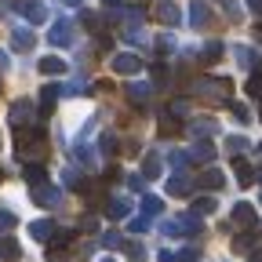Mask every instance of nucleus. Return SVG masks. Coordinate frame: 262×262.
Segmentation results:
<instances>
[{"mask_svg": "<svg viewBox=\"0 0 262 262\" xmlns=\"http://www.w3.org/2000/svg\"><path fill=\"white\" fill-rule=\"evenodd\" d=\"M233 222L237 226H255V208L251 204H237L233 208Z\"/></svg>", "mask_w": 262, "mask_h": 262, "instance_id": "nucleus-15", "label": "nucleus"}, {"mask_svg": "<svg viewBox=\"0 0 262 262\" xmlns=\"http://www.w3.org/2000/svg\"><path fill=\"white\" fill-rule=\"evenodd\" d=\"M48 262H70V251L62 244H55V248H48Z\"/></svg>", "mask_w": 262, "mask_h": 262, "instance_id": "nucleus-33", "label": "nucleus"}, {"mask_svg": "<svg viewBox=\"0 0 262 262\" xmlns=\"http://www.w3.org/2000/svg\"><path fill=\"white\" fill-rule=\"evenodd\" d=\"M91 91V84L88 80H73V84H66V95H88Z\"/></svg>", "mask_w": 262, "mask_h": 262, "instance_id": "nucleus-38", "label": "nucleus"}, {"mask_svg": "<svg viewBox=\"0 0 262 262\" xmlns=\"http://www.w3.org/2000/svg\"><path fill=\"white\" fill-rule=\"evenodd\" d=\"M215 208H219V201H215V196H201V201L193 204V215H211Z\"/></svg>", "mask_w": 262, "mask_h": 262, "instance_id": "nucleus-26", "label": "nucleus"}, {"mask_svg": "<svg viewBox=\"0 0 262 262\" xmlns=\"http://www.w3.org/2000/svg\"><path fill=\"white\" fill-rule=\"evenodd\" d=\"M102 262H113V258H102Z\"/></svg>", "mask_w": 262, "mask_h": 262, "instance_id": "nucleus-54", "label": "nucleus"}, {"mask_svg": "<svg viewBox=\"0 0 262 262\" xmlns=\"http://www.w3.org/2000/svg\"><path fill=\"white\" fill-rule=\"evenodd\" d=\"M127 258H131V262H146V258H149V251H146L142 244H127Z\"/></svg>", "mask_w": 262, "mask_h": 262, "instance_id": "nucleus-32", "label": "nucleus"}, {"mask_svg": "<svg viewBox=\"0 0 262 262\" xmlns=\"http://www.w3.org/2000/svg\"><path fill=\"white\" fill-rule=\"evenodd\" d=\"M168 193H171V196H186V193H189V182H186L182 175H175V179L168 182Z\"/></svg>", "mask_w": 262, "mask_h": 262, "instance_id": "nucleus-28", "label": "nucleus"}, {"mask_svg": "<svg viewBox=\"0 0 262 262\" xmlns=\"http://www.w3.org/2000/svg\"><path fill=\"white\" fill-rule=\"evenodd\" d=\"M258 182H262V171H258Z\"/></svg>", "mask_w": 262, "mask_h": 262, "instance_id": "nucleus-53", "label": "nucleus"}, {"mask_svg": "<svg viewBox=\"0 0 262 262\" xmlns=\"http://www.w3.org/2000/svg\"><path fill=\"white\" fill-rule=\"evenodd\" d=\"M127 98H131V102H146V98H149V84L146 80H131L127 84Z\"/></svg>", "mask_w": 262, "mask_h": 262, "instance_id": "nucleus-14", "label": "nucleus"}, {"mask_svg": "<svg viewBox=\"0 0 262 262\" xmlns=\"http://www.w3.org/2000/svg\"><path fill=\"white\" fill-rule=\"evenodd\" d=\"M189 157H193V160H201V164H208V160H211V157H215V146H211V142H204V139H201V142H196V146H193V149H189Z\"/></svg>", "mask_w": 262, "mask_h": 262, "instance_id": "nucleus-16", "label": "nucleus"}, {"mask_svg": "<svg viewBox=\"0 0 262 262\" xmlns=\"http://www.w3.org/2000/svg\"><path fill=\"white\" fill-rule=\"evenodd\" d=\"M233 168H237V182H241V186H251V182H255V171L248 168V164H244V160H237V164H233Z\"/></svg>", "mask_w": 262, "mask_h": 262, "instance_id": "nucleus-27", "label": "nucleus"}, {"mask_svg": "<svg viewBox=\"0 0 262 262\" xmlns=\"http://www.w3.org/2000/svg\"><path fill=\"white\" fill-rule=\"evenodd\" d=\"M98 149H102V153H113V149H117V135H110V131H106L102 142H98Z\"/></svg>", "mask_w": 262, "mask_h": 262, "instance_id": "nucleus-43", "label": "nucleus"}, {"mask_svg": "<svg viewBox=\"0 0 262 262\" xmlns=\"http://www.w3.org/2000/svg\"><path fill=\"white\" fill-rule=\"evenodd\" d=\"M233 117H237V120H241V124H248V117H251V113H248V110H244V106H241V102H237V106H233Z\"/></svg>", "mask_w": 262, "mask_h": 262, "instance_id": "nucleus-48", "label": "nucleus"}, {"mask_svg": "<svg viewBox=\"0 0 262 262\" xmlns=\"http://www.w3.org/2000/svg\"><path fill=\"white\" fill-rule=\"evenodd\" d=\"M70 40H73V26H70V22H55V26L48 29V44H51V48H66Z\"/></svg>", "mask_w": 262, "mask_h": 262, "instance_id": "nucleus-5", "label": "nucleus"}, {"mask_svg": "<svg viewBox=\"0 0 262 262\" xmlns=\"http://www.w3.org/2000/svg\"><path fill=\"white\" fill-rule=\"evenodd\" d=\"M18 15L29 18V22H48V8L40 4V0H22V4H18Z\"/></svg>", "mask_w": 262, "mask_h": 262, "instance_id": "nucleus-7", "label": "nucleus"}, {"mask_svg": "<svg viewBox=\"0 0 262 262\" xmlns=\"http://www.w3.org/2000/svg\"><path fill=\"white\" fill-rule=\"evenodd\" d=\"M233 51H237V62L244 66V70H255V66H258V55H255L251 48H244V44H237Z\"/></svg>", "mask_w": 262, "mask_h": 262, "instance_id": "nucleus-18", "label": "nucleus"}, {"mask_svg": "<svg viewBox=\"0 0 262 262\" xmlns=\"http://www.w3.org/2000/svg\"><path fill=\"white\" fill-rule=\"evenodd\" d=\"M160 175V157L157 153H149L146 157V164H142V179H157Z\"/></svg>", "mask_w": 262, "mask_h": 262, "instance_id": "nucleus-24", "label": "nucleus"}, {"mask_svg": "<svg viewBox=\"0 0 262 262\" xmlns=\"http://www.w3.org/2000/svg\"><path fill=\"white\" fill-rule=\"evenodd\" d=\"M248 8H251V11H258V15H262V0H248Z\"/></svg>", "mask_w": 262, "mask_h": 262, "instance_id": "nucleus-50", "label": "nucleus"}, {"mask_svg": "<svg viewBox=\"0 0 262 262\" xmlns=\"http://www.w3.org/2000/svg\"><path fill=\"white\" fill-rule=\"evenodd\" d=\"M127 40H131V44H142V40H146V33H142V29H135V26H131V29H127Z\"/></svg>", "mask_w": 262, "mask_h": 262, "instance_id": "nucleus-45", "label": "nucleus"}, {"mask_svg": "<svg viewBox=\"0 0 262 262\" xmlns=\"http://www.w3.org/2000/svg\"><path fill=\"white\" fill-rule=\"evenodd\" d=\"M33 201H37L40 208H55L62 201V189L51 186V182H40V186H33Z\"/></svg>", "mask_w": 262, "mask_h": 262, "instance_id": "nucleus-4", "label": "nucleus"}, {"mask_svg": "<svg viewBox=\"0 0 262 262\" xmlns=\"http://www.w3.org/2000/svg\"><path fill=\"white\" fill-rule=\"evenodd\" d=\"M226 149H229V153H244V149H248V139H241V135H233V139H229V142H226Z\"/></svg>", "mask_w": 262, "mask_h": 262, "instance_id": "nucleus-40", "label": "nucleus"}, {"mask_svg": "<svg viewBox=\"0 0 262 262\" xmlns=\"http://www.w3.org/2000/svg\"><path fill=\"white\" fill-rule=\"evenodd\" d=\"M189 113V102H186V98H175V102H171V117H186Z\"/></svg>", "mask_w": 262, "mask_h": 262, "instance_id": "nucleus-42", "label": "nucleus"}, {"mask_svg": "<svg viewBox=\"0 0 262 262\" xmlns=\"http://www.w3.org/2000/svg\"><path fill=\"white\" fill-rule=\"evenodd\" d=\"M37 70H40L44 77H62V73H66V62H62V58H55V55H48V58H40Z\"/></svg>", "mask_w": 262, "mask_h": 262, "instance_id": "nucleus-11", "label": "nucleus"}, {"mask_svg": "<svg viewBox=\"0 0 262 262\" xmlns=\"http://www.w3.org/2000/svg\"><path fill=\"white\" fill-rule=\"evenodd\" d=\"M222 182H226V179H222V171H219V168H208V171L201 175V186H208V189H219Z\"/></svg>", "mask_w": 262, "mask_h": 262, "instance_id": "nucleus-23", "label": "nucleus"}, {"mask_svg": "<svg viewBox=\"0 0 262 262\" xmlns=\"http://www.w3.org/2000/svg\"><path fill=\"white\" fill-rule=\"evenodd\" d=\"M102 4H117V0H102Z\"/></svg>", "mask_w": 262, "mask_h": 262, "instance_id": "nucleus-52", "label": "nucleus"}, {"mask_svg": "<svg viewBox=\"0 0 262 262\" xmlns=\"http://www.w3.org/2000/svg\"><path fill=\"white\" fill-rule=\"evenodd\" d=\"M127 229H131V233H146V229H149V215H139V219H131V222H127Z\"/></svg>", "mask_w": 262, "mask_h": 262, "instance_id": "nucleus-34", "label": "nucleus"}, {"mask_svg": "<svg viewBox=\"0 0 262 262\" xmlns=\"http://www.w3.org/2000/svg\"><path fill=\"white\" fill-rule=\"evenodd\" d=\"M222 8L229 11V18H241V4H237V0H222Z\"/></svg>", "mask_w": 262, "mask_h": 262, "instance_id": "nucleus-44", "label": "nucleus"}, {"mask_svg": "<svg viewBox=\"0 0 262 262\" xmlns=\"http://www.w3.org/2000/svg\"><path fill=\"white\" fill-rule=\"evenodd\" d=\"M193 91L201 98H211V102H226L233 88H229V80H222V77H201V80H193Z\"/></svg>", "mask_w": 262, "mask_h": 262, "instance_id": "nucleus-2", "label": "nucleus"}, {"mask_svg": "<svg viewBox=\"0 0 262 262\" xmlns=\"http://www.w3.org/2000/svg\"><path fill=\"white\" fill-rule=\"evenodd\" d=\"M153 48H157V55H171L179 44H175V37H171V33H160V37L153 40Z\"/></svg>", "mask_w": 262, "mask_h": 262, "instance_id": "nucleus-22", "label": "nucleus"}, {"mask_svg": "<svg viewBox=\"0 0 262 262\" xmlns=\"http://www.w3.org/2000/svg\"><path fill=\"white\" fill-rule=\"evenodd\" d=\"M15 226V215L11 211H0V229H11Z\"/></svg>", "mask_w": 262, "mask_h": 262, "instance_id": "nucleus-46", "label": "nucleus"}, {"mask_svg": "<svg viewBox=\"0 0 262 262\" xmlns=\"http://www.w3.org/2000/svg\"><path fill=\"white\" fill-rule=\"evenodd\" d=\"M186 164H189V153L175 149V153H171V168H175V171H186Z\"/></svg>", "mask_w": 262, "mask_h": 262, "instance_id": "nucleus-37", "label": "nucleus"}, {"mask_svg": "<svg viewBox=\"0 0 262 262\" xmlns=\"http://www.w3.org/2000/svg\"><path fill=\"white\" fill-rule=\"evenodd\" d=\"M208 22H211V11H208V4H204V0H193V8H189V26L204 29Z\"/></svg>", "mask_w": 262, "mask_h": 262, "instance_id": "nucleus-10", "label": "nucleus"}, {"mask_svg": "<svg viewBox=\"0 0 262 262\" xmlns=\"http://www.w3.org/2000/svg\"><path fill=\"white\" fill-rule=\"evenodd\" d=\"M110 18H120V22H142V11L139 8H110Z\"/></svg>", "mask_w": 262, "mask_h": 262, "instance_id": "nucleus-13", "label": "nucleus"}, {"mask_svg": "<svg viewBox=\"0 0 262 262\" xmlns=\"http://www.w3.org/2000/svg\"><path fill=\"white\" fill-rule=\"evenodd\" d=\"M248 95H251V98H262V73H251V80H248Z\"/></svg>", "mask_w": 262, "mask_h": 262, "instance_id": "nucleus-36", "label": "nucleus"}, {"mask_svg": "<svg viewBox=\"0 0 262 262\" xmlns=\"http://www.w3.org/2000/svg\"><path fill=\"white\" fill-rule=\"evenodd\" d=\"M58 4H66V8H80L84 0H58Z\"/></svg>", "mask_w": 262, "mask_h": 262, "instance_id": "nucleus-51", "label": "nucleus"}, {"mask_svg": "<svg viewBox=\"0 0 262 262\" xmlns=\"http://www.w3.org/2000/svg\"><path fill=\"white\" fill-rule=\"evenodd\" d=\"M62 182H66V186H80V175H77V171L70 168V171H66V175H62Z\"/></svg>", "mask_w": 262, "mask_h": 262, "instance_id": "nucleus-47", "label": "nucleus"}, {"mask_svg": "<svg viewBox=\"0 0 262 262\" xmlns=\"http://www.w3.org/2000/svg\"><path fill=\"white\" fill-rule=\"evenodd\" d=\"M157 18H160L164 26H179V22H182V11L171 4V0H160V4H157Z\"/></svg>", "mask_w": 262, "mask_h": 262, "instance_id": "nucleus-9", "label": "nucleus"}, {"mask_svg": "<svg viewBox=\"0 0 262 262\" xmlns=\"http://www.w3.org/2000/svg\"><path fill=\"white\" fill-rule=\"evenodd\" d=\"M106 211H110V219H124L131 211V201H127V196H117V201L106 204Z\"/></svg>", "mask_w": 262, "mask_h": 262, "instance_id": "nucleus-19", "label": "nucleus"}, {"mask_svg": "<svg viewBox=\"0 0 262 262\" xmlns=\"http://www.w3.org/2000/svg\"><path fill=\"white\" fill-rule=\"evenodd\" d=\"M37 106L29 102V98H18V102H11V110H8V120H11V127H33V120H37Z\"/></svg>", "mask_w": 262, "mask_h": 262, "instance_id": "nucleus-3", "label": "nucleus"}, {"mask_svg": "<svg viewBox=\"0 0 262 262\" xmlns=\"http://www.w3.org/2000/svg\"><path fill=\"white\" fill-rule=\"evenodd\" d=\"M124 241H120V233L117 229H110V233H102V248H120Z\"/></svg>", "mask_w": 262, "mask_h": 262, "instance_id": "nucleus-41", "label": "nucleus"}, {"mask_svg": "<svg viewBox=\"0 0 262 262\" xmlns=\"http://www.w3.org/2000/svg\"><path fill=\"white\" fill-rule=\"evenodd\" d=\"M11 44H15V48H33V44H37V37H33V29H22V26H18V29L11 33Z\"/></svg>", "mask_w": 262, "mask_h": 262, "instance_id": "nucleus-20", "label": "nucleus"}, {"mask_svg": "<svg viewBox=\"0 0 262 262\" xmlns=\"http://www.w3.org/2000/svg\"><path fill=\"white\" fill-rule=\"evenodd\" d=\"M258 201H262V196H258Z\"/></svg>", "mask_w": 262, "mask_h": 262, "instance_id": "nucleus-56", "label": "nucleus"}, {"mask_svg": "<svg viewBox=\"0 0 262 262\" xmlns=\"http://www.w3.org/2000/svg\"><path fill=\"white\" fill-rule=\"evenodd\" d=\"M73 157H77V160H84V164H88V168H91V164H95V157H91V149H88L84 142H77V146H73Z\"/></svg>", "mask_w": 262, "mask_h": 262, "instance_id": "nucleus-35", "label": "nucleus"}, {"mask_svg": "<svg viewBox=\"0 0 262 262\" xmlns=\"http://www.w3.org/2000/svg\"><path fill=\"white\" fill-rule=\"evenodd\" d=\"M18 255H22V248H18L15 237H4V241H0V258H4V262H15Z\"/></svg>", "mask_w": 262, "mask_h": 262, "instance_id": "nucleus-12", "label": "nucleus"}, {"mask_svg": "<svg viewBox=\"0 0 262 262\" xmlns=\"http://www.w3.org/2000/svg\"><path fill=\"white\" fill-rule=\"evenodd\" d=\"M22 175H26V182H29V186H40V182H48V175H44V168H40V164H26V168H22Z\"/></svg>", "mask_w": 262, "mask_h": 262, "instance_id": "nucleus-17", "label": "nucleus"}, {"mask_svg": "<svg viewBox=\"0 0 262 262\" xmlns=\"http://www.w3.org/2000/svg\"><path fill=\"white\" fill-rule=\"evenodd\" d=\"M160 208H164V204H160V196H153V193L142 196V211H146V215H160Z\"/></svg>", "mask_w": 262, "mask_h": 262, "instance_id": "nucleus-29", "label": "nucleus"}, {"mask_svg": "<svg viewBox=\"0 0 262 262\" xmlns=\"http://www.w3.org/2000/svg\"><path fill=\"white\" fill-rule=\"evenodd\" d=\"M258 153H262V146H258Z\"/></svg>", "mask_w": 262, "mask_h": 262, "instance_id": "nucleus-55", "label": "nucleus"}, {"mask_svg": "<svg viewBox=\"0 0 262 262\" xmlns=\"http://www.w3.org/2000/svg\"><path fill=\"white\" fill-rule=\"evenodd\" d=\"M8 70H11V58H8L4 51H0V73H8Z\"/></svg>", "mask_w": 262, "mask_h": 262, "instance_id": "nucleus-49", "label": "nucleus"}, {"mask_svg": "<svg viewBox=\"0 0 262 262\" xmlns=\"http://www.w3.org/2000/svg\"><path fill=\"white\" fill-rule=\"evenodd\" d=\"M55 98H58V88H51V84H48V88H44V91H40V106H44V110H40V113H48V110H51V106H55Z\"/></svg>", "mask_w": 262, "mask_h": 262, "instance_id": "nucleus-30", "label": "nucleus"}, {"mask_svg": "<svg viewBox=\"0 0 262 262\" xmlns=\"http://www.w3.org/2000/svg\"><path fill=\"white\" fill-rule=\"evenodd\" d=\"M44 157H48V139H44V131H26V135L18 139V160L40 164Z\"/></svg>", "mask_w": 262, "mask_h": 262, "instance_id": "nucleus-1", "label": "nucleus"}, {"mask_svg": "<svg viewBox=\"0 0 262 262\" xmlns=\"http://www.w3.org/2000/svg\"><path fill=\"white\" fill-rule=\"evenodd\" d=\"M201 258V251L196 248H182V251H175V262H196Z\"/></svg>", "mask_w": 262, "mask_h": 262, "instance_id": "nucleus-39", "label": "nucleus"}, {"mask_svg": "<svg viewBox=\"0 0 262 262\" xmlns=\"http://www.w3.org/2000/svg\"><path fill=\"white\" fill-rule=\"evenodd\" d=\"M29 237H33V241H55L58 229H55L51 219H37V222H29Z\"/></svg>", "mask_w": 262, "mask_h": 262, "instance_id": "nucleus-6", "label": "nucleus"}, {"mask_svg": "<svg viewBox=\"0 0 262 262\" xmlns=\"http://www.w3.org/2000/svg\"><path fill=\"white\" fill-rule=\"evenodd\" d=\"M189 131H193V135H215L219 124H215V120H193V124H189Z\"/></svg>", "mask_w": 262, "mask_h": 262, "instance_id": "nucleus-25", "label": "nucleus"}, {"mask_svg": "<svg viewBox=\"0 0 262 262\" xmlns=\"http://www.w3.org/2000/svg\"><path fill=\"white\" fill-rule=\"evenodd\" d=\"M110 70H113V73H139L142 62H139V55H117V58L110 62Z\"/></svg>", "mask_w": 262, "mask_h": 262, "instance_id": "nucleus-8", "label": "nucleus"}, {"mask_svg": "<svg viewBox=\"0 0 262 262\" xmlns=\"http://www.w3.org/2000/svg\"><path fill=\"white\" fill-rule=\"evenodd\" d=\"M219 58H222V44H219V40H208V44L201 48V62L211 66V62H219Z\"/></svg>", "mask_w": 262, "mask_h": 262, "instance_id": "nucleus-21", "label": "nucleus"}, {"mask_svg": "<svg viewBox=\"0 0 262 262\" xmlns=\"http://www.w3.org/2000/svg\"><path fill=\"white\" fill-rule=\"evenodd\" d=\"M160 131H164V135H175V131H179V117L164 113V117H160Z\"/></svg>", "mask_w": 262, "mask_h": 262, "instance_id": "nucleus-31", "label": "nucleus"}]
</instances>
